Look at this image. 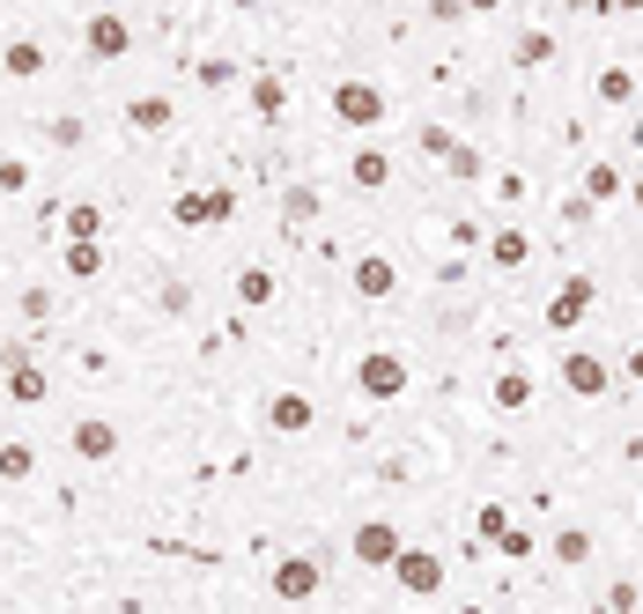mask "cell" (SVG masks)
I'll use <instances>...</instances> for the list:
<instances>
[{"mask_svg":"<svg viewBox=\"0 0 643 614\" xmlns=\"http://www.w3.org/2000/svg\"><path fill=\"white\" fill-rule=\"evenodd\" d=\"M636 208H643V178H636Z\"/></svg>","mask_w":643,"mask_h":614,"instance_id":"74e56055","label":"cell"},{"mask_svg":"<svg viewBox=\"0 0 643 614\" xmlns=\"http://www.w3.org/2000/svg\"><path fill=\"white\" fill-rule=\"evenodd\" d=\"M585 555H592V533L585 526H562L555 533V563H585Z\"/></svg>","mask_w":643,"mask_h":614,"instance_id":"cb8c5ba5","label":"cell"},{"mask_svg":"<svg viewBox=\"0 0 643 614\" xmlns=\"http://www.w3.org/2000/svg\"><path fill=\"white\" fill-rule=\"evenodd\" d=\"M229 215H237V200H229L223 186H200V193H178L171 200V222H178V230H223Z\"/></svg>","mask_w":643,"mask_h":614,"instance_id":"7a4b0ae2","label":"cell"},{"mask_svg":"<svg viewBox=\"0 0 643 614\" xmlns=\"http://www.w3.org/2000/svg\"><path fill=\"white\" fill-rule=\"evenodd\" d=\"M503 526H511V511H503V504H481V518H473V533H481V541H503Z\"/></svg>","mask_w":643,"mask_h":614,"instance_id":"f1b7e54d","label":"cell"},{"mask_svg":"<svg viewBox=\"0 0 643 614\" xmlns=\"http://www.w3.org/2000/svg\"><path fill=\"white\" fill-rule=\"evenodd\" d=\"M459 141V134H451V126H421V156H437V163H444V148Z\"/></svg>","mask_w":643,"mask_h":614,"instance_id":"1f68e13d","label":"cell"},{"mask_svg":"<svg viewBox=\"0 0 643 614\" xmlns=\"http://www.w3.org/2000/svg\"><path fill=\"white\" fill-rule=\"evenodd\" d=\"M614 8H643V0H614Z\"/></svg>","mask_w":643,"mask_h":614,"instance_id":"8d00e7d4","label":"cell"},{"mask_svg":"<svg viewBox=\"0 0 643 614\" xmlns=\"http://www.w3.org/2000/svg\"><path fill=\"white\" fill-rule=\"evenodd\" d=\"M67 237H104V208H97V200H75V208H67Z\"/></svg>","mask_w":643,"mask_h":614,"instance_id":"603a6c76","label":"cell"},{"mask_svg":"<svg viewBox=\"0 0 643 614\" xmlns=\"http://www.w3.org/2000/svg\"><path fill=\"white\" fill-rule=\"evenodd\" d=\"M621 370H629V378H636V385H643V341L629 348V363H621Z\"/></svg>","mask_w":643,"mask_h":614,"instance_id":"e575fe53","label":"cell"},{"mask_svg":"<svg viewBox=\"0 0 643 614\" xmlns=\"http://www.w3.org/2000/svg\"><path fill=\"white\" fill-rule=\"evenodd\" d=\"M333 119L355 126V134L377 126L385 119V89H377V82H333Z\"/></svg>","mask_w":643,"mask_h":614,"instance_id":"5b68a950","label":"cell"},{"mask_svg":"<svg viewBox=\"0 0 643 614\" xmlns=\"http://www.w3.org/2000/svg\"><path fill=\"white\" fill-rule=\"evenodd\" d=\"M495 548H503V555H518V563H525V555H540V541H533L525 526H503V541H495Z\"/></svg>","mask_w":643,"mask_h":614,"instance_id":"f546056e","label":"cell"},{"mask_svg":"<svg viewBox=\"0 0 643 614\" xmlns=\"http://www.w3.org/2000/svg\"><path fill=\"white\" fill-rule=\"evenodd\" d=\"M489 400L503 407V415H518V407H533V378H525V370H503V378L489 385Z\"/></svg>","mask_w":643,"mask_h":614,"instance_id":"e0dca14e","label":"cell"},{"mask_svg":"<svg viewBox=\"0 0 643 614\" xmlns=\"http://www.w3.org/2000/svg\"><path fill=\"white\" fill-rule=\"evenodd\" d=\"M251 112H259V119H281V112H289V82H281V74H259V82H251Z\"/></svg>","mask_w":643,"mask_h":614,"instance_id":"d6986e66","label":"cell"},{"mask_svg":"<svg viewBox=\"0 0 643 614\" xmlns=\"http://www.w3.org/2000/svg\"><path fill=\"white\" fill-rule=\"evenodd\" d=\"M0 67L15 74V82H37V74H45V45H37V38H15V45L0 52Z\"/></svg>","mask_w":643,"mask_h":614,"instance_id":"9a60e30c","label":"cell"},{"mask_svg":"<svg viewBox=\"0 0 643 614\" xmlns=\"http://www.w3.org/2000/svg\"><path fill=\"white\" fill-rule=\"evenodd\" d=\"M444 171H451V178H467V186H473V178H481V148L451 141V148H444Z\"/></svg>","mask_w":643,"mask_h":614,"instance_id":"484cf974","label":"cell"},{"mask_svg":"<svg viewBox=\"0 0 643 614\" xmlns=\"http://www.w3.org/2000/svg\"><path fill=\"white\" fill-rule=\"evenodd\" d=\"M30 474H37V452L23 437H8L0 444V481H30Z\"/></svg>","mask_w":643,"mask_h":614,"instance_id":"ffe728a7","label":"cell"},{"mask_svg":"<svg viewBox=\"0 0 643 614\" xmlns=\"http://www.w3.org/2000/svg\"><path fill=\"white\" fill-rule=\"evenodd\" d=\"M67 444H75V459H89V467H104V459L119 452V430H111V422H104V415H82V422H75V437H67Z\"/></svg>","mask_w":643,"mask_h":614,"instance_id":"8fae6325","label":"cell"},{"mask_svg":"<svg viewBox=\"0 0 643 614\" xmlns=\"http://www.w3.org/2000/svg\"><path fill=\"white\" fill-rule=\"evenodd\" d=\"M399 548H407V541H399L393 518H363V526H355V541H347V555H355L363 570H393Z\"/></svg>","mask_w":643,"mask_h":614,"instance_id":"3957f363","label":"cell"},{"mask_svg":"<svg viewBox=\"0 0 643 614\" xmlns=\"http://www.w3.org/2000/svg\"><path fill=\"white\" fill-rule=\"evenodd\" d=\"M393 578H399V592L437 600V592H444V555H429V548H399V555H393Z\"/></svg>","mask_w":643,"mask_h":614,"instance_id":"277c9868","label":"cell"},{"mask_svg":"<svg viewBox=\"0 0 643 614\" xmlns=\"http://www.w3.org/2000/svg\"><path fill=\"white\" fill-rule=\"evenodd\" d=\"M555 378H562V385H569V393H577V400H607V385H614V370L599 363L592 348H569Z\"/></svg>","mask_w":643,"mask_h":614,"instance_id":"52a82bcc","label":"cell"},{"mask_svg":"<svg viewBox=\"0 0 643 614\" xmlns=\"http://www.w3.org/2000/svg\"><path fill=\"white\" fill-rule=\"evenodd\" d=\"M82 45H89V60H126V52H133V23H119V15H89Z\"/></svg>","mask_w":643,"mask_h":614,"instance_id":"9c48e42d","label":"cell"},{"mask_svg":"<svg viewBox=\"0 0 643 614\" xmlns=\"http://www.w3.org/2000/svg\"><path fill=\"white\" fill-rule=\"evenodd\" d=\"M347 178H355L363 193H377V186L393 178V156H385V148H355V163H347Z\"/></svg>","mask_w":643,"mask_h":614,"instance_id":"2e32d148","label":"cell"},{"mask_svg":"<svg viewBox=\"0 0 643 614\" xmlns=\"http://www.w3.org/2000/svg\"><path fill=\"white\" fill-rule=\"evenodd\" d=\"M52 141H60V148H82V119H52Z\"/></svg>","mask_w":643,"mask_h":614,"instance_id":"836d02e7","label":"cell"},{"mask_svg":"<svg viewBox=\"0 0 643 614\" xmlns=\"http://www.w3.org/2000/svg\"><path fill=\"white\" fill-rule=\"evenodd\" d=\"M540 60H555V38H547V30H525V38H518V67H540Z\"/></svg>","mask_w":643,"mask_h":614,"instance_id":"83f0119b","label":"cell"},{"mask_svg":"<svg viewBox=\"0 0 643 614\" xmlns=\"http://www.w3.org/2000/svg\"><path fill=\"white\" fill-rule=\"evenodd\" d=\"M281 215H289V222H311V215H319V193H311V186H297V193H289V208H281Z\"/></svg>","mask_w":643,"mask_h":614,"instance_id":"4dcf8cb0","label":"cell"},{"mask_svg":"<svg viewBox=\"0 0 643 614\" xmlns=\"http://www.w3.org/2000/svg\"><path fill=\"white\" fill-rule=\"evenodd\" d=\"M629 97H636V74H629V67L599 74V104H629Z\"/></svg>","mask_w":643,"mask_h":614,"instance_id":"d4e9b609","label":"cell"},{"mask_svg":"<svg viewBox=\"0 0 643 614\" xmlns=\"http://www.w3.org/2000/svg\"><path fill=\"white\" fill-rule=\"evenodd\" d=\"M126 126H133V134H163V126H171V97H133L126 104Z\"/></svg>","mask_w":643,"mask_h":614,"instance_id":"ac0fdd59","label":"cell"},{"mask_svg":"<svg viewBox=\"0 0 643 614\" xmlns=\"http://www.w3.org/2000/svg\"><path fill=\"white\" fill-rule=\"evenodd\" d=\"M585 311H592V274H569L562 289L547 296V334H577Z\"/></svg>","mask_w":643,"mask_h":614,"instance_id":"8992f818","label":"cell"},{"mask_svg":"<svg viewBox=\"0 0 643 614\" xmlns=\"http://www.w3.org/2000/svg\"><path fill=\"white\" fill-rule=\"evenodd\" d=\"M237 304H251V311L274 304V274L267 267H245V274H237Z\"/></svg>","mask_w":643,"mask_h":614,"instance_id":"7402d4cb","label":"cell"},{"mask_svg":"<svg viewBox=\"0 0 643 614\" xmlns=\"http://www.w3.org/2000/svg\"><path fill=\"white\" fill-rule=\"evenodd\" d=\"M355 393L377 400V407H385V400H399V393H407V363H399L393 348H371V356L355 363Z\"/></svg>","mask_w":643,"mask_h":614,"instance_id":"6da1fadb","label":"cell"},{"mask_svg":"<svg viewBox=\"0 0 643 614\" xmlns=\"http://www.w3.org/2000/svg\"><path fill=\"white\" fill-rule=\"evenodd\" d=\"M60 267L75 274V282H97V274H104V245H97V237H67V252H60Z\"/></svg>","mask_w":643,"mask_h":614,"instance_id":"5bb4252c","label":"cell"},{"mask_svg":"<svg viewBox=\"0 0 643 614\" xmlns=\"http://www.w3.org/2000/svg\"><path fill=\"white\" fill-rule=\"evenodd\" d=\"M489 260H495V267H525V260H533L525 230H495V237H489Z\"/></svg>","mask_w":643,"mask_h":614,"instance_id":"44dd1931","label":"cell"},{"mask_svg":"<svg viewBox=\"0 0 643 614\" xmlns=\"http://www.w3.org/2000/svg\"><path fill=\"white\" fill-rule=\"evenodd\" d=\"M30 186V163H15V156H8V163H0V193H23Z\"/></svg>","mask_w":643,"mask_h":614,"instance_id":"d6a6232c","label":"cell"},{"mask_svg":"<svg viewBox=\"0 0 643 614\" xmlns=\"http://www.w3.org/2000/svg\"><path fill=\"white\" fill-rule=\"evenodd\" d=\"M267 422L281 430V437H303V430L319 422V407H311L303 393H274V400H267Z\"/></svg>","mask_w":643,"mask_h":614,"instance_id":"7c38bea8","label":"cell"},{"mask_svg":"<svg viewBox=\"0 0 643 614\" xmlns=\"http://www.w3.org/2000/svg\"><path fill=\"white\" fill-rule=\"evenodd\" d=\"M467 8H473V15H495V8H503V0H467Z\"/></svg>","mask_w":643,"mask_h":614,"instance_id":"d590c367","label":"cell"},{"mask_svg":"<svg viewBox=\"0 0 643 614\" xmlns=\"http://www.w3.org/2000/svg\"><path fill=\"white\" fill-rule=\"evenodd\" d=\"M621 193V171L614 163H592V171H585V200H614Z\"/></svg>","mask_w":643,"mask_h":614,"instance_id":"4316f807","label":"cell"},{"mask_svg":"<svg viewBox=\"0 0 643 614\" xmlns=\"http://www.w3.org/2000/svg\"><path fill=\"white\" fill-rule=\"evenodd\" d=\"M8 400H15V407H45V400H52V378L30 363V356H8Z\"/></svg>","mask_w":643,"mask_h":614,"instance_id":"30bf717a","label":"cell"},{"mask_svg":"<svg viewBox=\"0 0 643 614\" xmlns=\"http://www.w3.org/2000/svg\"><path fill=\"white\" fill-rule=\"evenodd\" d=\"M347 282H355V296H371V304H377V296L399 289V267H393V260H355V267H347Z\"/></svg>","mask_w":643,"mask_h":614,"instance_id":"4fadbf2b","label":"cell"},{"mask_svg":"<svg viewBox=\"0 0 643 614\" xmlns=\"http://www.w3.org/2000/svg\"><path fill=\"white\" fill-rule=\"evenodd\" d=\"M267 585H274V600H311L325 585V570H319V555H281Z\"/></svg>","mask_w":643,"mask_h":614,"instance_id":"ba28073f","label":"cell"}]
</instances>
